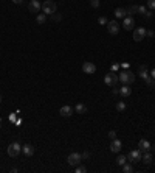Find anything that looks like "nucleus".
I'll list each match as a JSON object with an SVG mask.
<instances>
[{"label":"nucleus","instance_id":"nucleus-18","mask_svg":"<svg viewBox=\"0 0 155 173\" xmlns=\"http://www.w3.org/2000/svg\"><path fill=\"white\" fill-rule=\"evenodd\" d=\"M126 16H127V9H124V8H116V9H115V17L124 19Z\"/></svg>","mask_w":155,"mask_h":173},{"label":"nucleus","instance_id":"nucleus-3","mask_svg":"<svg viewBox=\"0 0 155 173\" xmlns=\"http://www.w3.org/2000/svg\"><path fill=\"white\" fill-rule=\"evenodd\" d=\"M118 81H120V76L116 75L115 72H109V73L104 76V83H106L107 86H110V87H115Z\"/></svg>","mask_w":155,"mask_h":173},{"label":"nucleus","instance_id":"nucleus-16","mask_svg":"<svg viewBox=\"0 0 155 173\" xmlns=\"http://www.w3.org/2000/svg\"><path fill=\"white\" fill-rule=\"evenodd\" d=\"M22 153L25 154V156H33L34 154V147L33 145H25V147H22Z\"/></svg>","mask_w":155,"mask_h":173},{"label":"nucleus","instance_id":"nucleus-27","mask_svg":"<svg viewBox=\"0 0 155 173\" xmlns=\"http://www.w3.org/2000/svg\"><path fill=\"white\" fill-rule=\"evenodd\" d=\"M85 171H87V168L84 165H79V164L76 165V173H85Z\"/></svg>","mask_w":155,"mask_h":173},{"label":"nucleus","instance_id":"nucleus-39","mask_svg":"<svg viewBox=\"0 0 155 173\" xmlns=\"http://www.w3.org/2000/svg\"><path fill=\"white\" fill-rule=\"evenodd\" d=\"M53 17H54V20H61V16H59V14H56V12L53 14Z\"/></svg>","mask_w":155,"mask_h":173},{"label":"nucleus","instance_id":"nucleus-26","mask_svg":"<svg viewBox=\"0 0 155 173\" xmlns=\"http://www.w3.org/2000/svg\"><path fill=\"white\" fill-rule=\"evenodd\" d=\"M137 12H138V6H130V8L127 9V14H129V16H132V14H137Z\"/></svg>","mask_w":155,"mask_h":173},{"label":"nucleus","instance_id":"nucleus-30","mask_svg":"<svg viewBox=\"0 0 155 173\" xmlns=\"http://www.w3.org/2000/svg\"><path fill=\"white\" fill-rule=\"evenodd\" d=\"M98 22H99L101 25H106V23H107V19H106L104 16H102V17H99V19H98Z\"/></svg>","mask_w":155,"mask_h":173},{"label":"nucleus","instance_id":"nucleus-41","mask_svg":"<svg viewBox=\"0 0 155 173\" xmlns=\"http://www.w3.org/2000/svg\"><path fill=\"white\" fill-rule=\"evenodd\" d=\"M121 67H123V69H129V64H127V62H124V64L121 65Z\"/></svg>","mask_w":155,"mask_h":173},{"label":"nucleus","instance_id":"nucleus-28","mask_svg":"<svg viewBox=\"0 0 155 173\" xmlns=\"http://www.w3.org/2000/svg\"><path fill=\"white\" fill-rule=\"evenodd\" d=\"M90 6H92V8H98L99 6V0H90Z\"/></svg>","mask_w":155,"mask_h":173},{"label":"nucleus","instance_id":"nucleus-37","mask_svg":"<svg viewBox=\"0 0 155 173\" xmlns=\"http://www.w3.org/2000/svg\"><path fill=\"white\" fill-rule=\"evenodd\" d=\"M81 156H82V157H84V159H87V157H88V156H90V153H88V151H84V153H82V154H81Z\"/></svg>","mask_w":155,"mask_h":173},{"label":"nucleus","instance_id":"nucleus-6","mask_svg":"<svg viewBox=\"0 0 155 173\" xmlns=\"http://www.w3.org/2000/svg\"><path fill=\"white\" fill-rule=\"evenodd\" d=\"M144 37H146V28H143V26H140V28H134V41L135 42L143 41Z\"/></svg>","mask_w":155,"mask_h":173},{"label":"nucleus","instance_id":"nucleus-9","mask_svg":"<svg viewBox=\"0 0 155 173\" xmlns=\"http://www.w3.org/2000/svg\"><path fill=\"white\" fill-rule=\"evenodd\" d=\"M107 31L110 33V34H118L120 33V23L116 22V20H112V22H109L107 23Z\"/></svg>","mask_w":155,"mask_h":173},{"label":"nucleus","instance_id":"nucleus-40","mask_svg":"<svg viewBox=\"0 0 155 173\" xmlns=\"http://www.w3.org/2000/svg\"><path fill=\"white\" fill-rule=\"evenodd\" d=\"M149 75H150V76H152V78H153V79H155V69H152V70H150V73H149Z\"/></svg>","mask_w":155,"mask_h":173},{"label":"nucleus","instance_id":"nucleus-38","mask_svg":"<svg viewBox=\"0 0 155 173\" xmlns=\"http://www.w3.org/2000/svg\"><path fill=\"white\" fill-rule=\"evenodd\" d=\"M9 120H11V122H16V114H11V115H9Z\"/></svg>","mask_w":155,"mask_h":173},{"label":"nucleus","instance_id":"nucleus-29","mask_svg":"<svg viewBox=\"0 0 155 173\" xmlns=\"http://www.w3.org/2000/svg\"><path fill=\"white\" fill-rule=\"evenodd\" d=\"M147 8L155 9V0H147Z\"/></svg>","mask_w":155,"mask_h":173},{"label":"nucleus","instance_id":"nucleus-34","mask_svg":"<svg viewBox=\"0 0 155 173\" xmlns=\"http://www.w3.org/2000/svg\"><path fill=\"white\" fill-rule=\"evenodd\" d=\"M112 92H113V95H118V94H120V89H118V87H116V86H115Z\"/></svg>","mask_w":155,"mask_h":173},{"label":"nucleus","instance_id":"nucleus-4","mask_svg":"<svg viewBox=\"0 0 155 173\" xmlns=\"http://www.w3.org/2000/svg\"><path fill=\"white\" fill-rule=\"evenodd\" d=\"M20 153H22V147H20L19 142H12V143H9V147H8V154H9L11 157H16V156H19Z\"/></svg>","mask_w":155,"mask_h":173},{"label":"nucleus","instance_id":"nucleus-36","mask_svg":"<svg viewBox=\"0 0 155 173\" xmlns=\"http://www.w3.org/2000/svg\"><path fill=\"white\" fill-rule=\"evenodd\" d=\"M118 67H120L118 64H113V65H112V72H116V70H118Z\"/></svg>","mask_w":155,"mask_h":173},{"label":"nucleus","instance_id":"nucleus-22","mask_svg":"<svg viewBox=\"0 0 155 173\" xmlns=\"http://www.w3.org/2000/svg\"><path fill=\"white\" fill-rule=\"evenodd\" d=\"M116 111H118V112H124L126 111V103L124 101H118V103H116Z\"/></svg>","mask_w":155,"mask_h":173},{"label":"nucleus","instance_id":"nucleus-7","mask_svg":"<svg viewBox=\"0 0 155 173\" xmlns=\"http://www.w3.org/2000/svg\"><path fill=\"white\" fill-rule=\"evenodd\" d=\"M81 159H82V156H81L79 153H70L68 157H67V162H68L70 165L76 167L78 164H81Z\"/></svg>","mask_w":155,"mask_h":173},{"label":"nucleus","instance_id":"nucleus-31","mask_svg":"<svg viewBox=\"0 0 155 173\" xmlns=\"http://www.w3.org/2000/svg\"><path fill=\"white\" fill-rule=\"evenodd\" d=\"M138 12H140V14H144V12H146V6H138Z\"/></svg>","mask_w":155,"mask_h":173},{"label":"nucleus","instance_id":"nucleus-19","mask_svg":"<svg viewBox=\"0 0 155 173\" xmlns=\"http://www.w3.org/2000/svg\"><path fill=\"white\" fill-rule=\"evenodd\" d=\"M74 111H76L78 114H85V112H87V106H85L84 103H78L76 108H74Z\"/></svg>","mask_w":155,"mask_h":173},{"label":"nucleus","instance_id":"nucleus-1","mask_svg":"<svg viewBox=\"0 0 155 173\" xmlns=\"http://www.w3.org/2000/svg\"><path fill=\"white\" fill-rule=\"evenodd\" d=\"M120 81L123 83V84H132L134 81H135V73L134 72H130V70H123L120 75Z\"/></svg>","mask_w":155,"mask_h":173},{"label":"nucleus","instance_id":"nucleus-2","mask_svg":"<svg viewBox=\"0 0 155 173\" xmlns=\"http://www.w3.org/2000/svg\"><path fill=\"white\" fill-rule=\"evenodd\" d=\"M56 9H58V6H56V3L53 2V0H45V2L42 3V11L47 16H50V14L53 16L56 12Z\"/></svg>","mask_w":155,"mask_h":173},{"label":"nucleus","instance_id":"nucleus-20","mask_svg":"<svg viewBox=\"0 0 155 173\" xmlns=\"http://www.w3.org/2000/svg\"><path fill=\"white\" fill-rule=\"evenodd\" d=\"M140 76L143 78V79H146V78L149 76V73H147V67H146V65H141V67H140Z\"/></svg>","mask_w":155,"mask_h":173},{"label":"nucleus","instance_id":"nucleus-23","mask_svg":"<svg viewBox=\"0 0 155 173\" xmlns=\"http://www.w3.org/2000/svg\"><path fill=\"white\" fill-rule=\"evenodd\" d=\"M126 161H127V156H118V159H116V164H118V165H124L126 164Z\"/></svg>","mask_w":155,"mask_h":173},{"label":"nucleus","instance_id":"nucleus-35","mask_svg":"<svg viewBox=\"0 0 155 173\" xmlns=\"http://www.w3.org/2000/svg\"><path fill=\"white\" fill-rule=\"evenodd\" d=\"M144 16H146L147 19H150V17H152V11H146V12H144Z\"/></svg>","mask_w":155,"mask_h":173},{"label":"nucleus","instance_id":"nucleus-11","mask_svg":"<svg viewBox=\"0 0 155 173\" xmlns=\"http://www.w3.org/2000/svg\"><path fill=\"white\" fill-rule=\"evenodd\" d=\"M82 70H84V73H87V75H92V73L96 72V65H95L93 62H84V64H82Z\"/></svg>","mask_w":155,"mask_h":173},{"label":"nucleus","instance_id":"nucleus-5","mask_svg":"<svg viewBox=\"0 0 155 173\" xmlns=\"http://www.w3.org/2000/svg\"><path fill=\"white\" fill-rule=\"evenodd\" d=\"M123 28H124L126 31H130V30L135 28V20H134L132 16H126V17L123 19Z\"/></svg>","mask_w":155,"mask_h":173},{"label":"nucleus","instance_id":"nucleus-43","mask_svg":"<svg viewBox=\"0 0 155 173\" xmlns=\"http://www.w3.org/2000/svg\"><path fill=\"white\" fill-rule=\"evenodd\" d=\"M0 103H2V95H0Z\"/></svg>","mask_w":155,"mask_h":173},{"label":"nucleus","instance_id":"nucleus-42","mask_svg":"<svg viewBox=\"0 0 155 173\" xmlns=\"http://www.w3.org/2000/svg\"><path fill=\"white\" fill-rule=\"evenodd\" d=\"M12 2H14V3H22L23 0H12Z\"/></svg>","mask_w":155,"mask_h":173},{"label":"nucleus","instance_id":"nucleus-12","mask_svg":"<svg viewBox=\"0 0 155 173\" xmlns=\"http://www.w3.org/2000/svg\"><path fill=\"white\" fill-rule=\"evenodd\" d=\"M121 147H123L121 140H118V139H112V143H110V151H113V153H120V151H121Z\"/></svg>","mask_w":155,"mask_h":173},{"label":"nucleus","instance_id":"nucleus-8","mask_svg":"<svg viewBox=\"0 0 155 173\" xmlns=\"http://www.w3.org/2000/svg\"><path fill=\"white\" fill-rule=\"evenodd\" d=\"M127 159H129V162H132V164H137L141 161V151L140 150H132L130 153L127 154Z\"/></svg>","mask_w":155,"mask_h":173},{"label":"nucleus","instance_id":"nucleus-15","mask_svg":"<svg viewBox=\"0 0 155 173\" xmlns=\"http://www.w3.org/2000/svg\"><path fill=\"white\" fill-rule=\"evenodd\" d=\"M132 94V89L129 87V84H124L123 87H120V95L121 97H129Z\"/></svg>","mask_w":155,"mask_h":173},{"label":"nucleus","instance_id":"nucleus-10","mask_svg":"<svg viewBox=\"0 0 155 173\" xmlns=\"http://www.w3.org/2000/svg\"><path fill=\"white\" fill-rule=\"evenodd\" d=\"M150 148H152V145H150V142H149L147 139H141V140L138 142V150H140L141 153L149 151Z\"/></svg>","mask_w":155,"mask_h":173},{"label":"nucleus","instance_id":"nucleus-14","mask_svg":"<svg viewBox=\"0 0 155 173\" xmlns=\"http://www.w3.org/2000/svg\"><path fill=\"white\" fill-rule=\"evenodd\" d=\"M59 114H61L62 117H70V115L73 114V109H71V106H68V104L62 106V108L59 109Z\"/></svg>","mask_w":155,"mask_h":173},{"label":"nucleus","instance_id":"nucleus-21","mask_svg":"<svg viewBox=\"0 0 155 173\" xmlns=\"http://www.w3.org/2000/svg\"><path fill=\"white\" fill-rule=\"evenodd\" d=\"M36 22L39 23V25H42V23H45L47 22V14H37V17H36Z\"/></svg>","mask_w":155,"mask_h":173},{"label":"nucleus","instance_id":"nucleus-44","mask_svg":"<svg viewBox=\"0 0 155 173\" xmlns=\"http://www.w3.org/2000/svg\"><path fill=\"white\" fill-rule=\"evenodd\" d=\"M0 123H2V118H0Z\"/></svg>","mask_w":155,"mask_h":173},{"label":"nucleus","instance_id":"nucleus-17","mask_svg":"<svg viewBox=\"0 0 155 173\" xmlns=\"http://www.w3.org/2000/svg\"><path fill=\"white\" fill-rule=\"evenodd\" d=\"M141 161H143L146 165H150L152 164V154L149 151H144L143 154H141Z\"/></svg>","mask_w":155,"mask_h":173},{"label":"nucleus","instance_id":"nucleus-13","mask_svg":"<svg viewBox=\"0 0 155 173\" xmlns=\"http://www.w3.org/2000/svg\"><path fill=\"white\" fill-rule=\"evenodd\" d=\"M28 9L31 12H39L41 11V2H39V0H31L30 5H28Z\"/></svg>","mask_w":155,"mask_h":173},{"label":"nucleus","instance_id":"nucleus-25","mask_svg":"<svg viewBox=\"0 0 155 173\" xmlns=\"http://www.w3.org/2000/svg\"><path fill=\"white\" fill-rule=\"evenodd\" d=\"M123 171H124V173H130V171H134V167H132L130 164H124V165H123Z\"/></svg>","mask_w":155,"mask_h":173},{"label":"nucleus","instance_id":"nucleus-33","mask_svg":"<svg viewBox=\"0 0 155 173\" xmlns=\"http://www.w3.org/2000/svg\"><path fill=\"white\" fill-rule=\"evenodd\" d=\"M153 34H155V33H153L152 30H149V31L146 30V36H149V37H153Z\"/></svg>","mask_w":155,"mask_h":173},{"label":"nucleus","instance_id":"nucleus-32","mask_svg":"<svg viewBox=\"0 0 155 173\" xmlns=\"http://www.w3.org/2000/svg\"><path fill=\"white\" fill-rule=\"evenodd\" d=\"M109 137H110V139H116V132H115V131H110V132H109Z\"/></svg>","mask_w":155,"mask_h":173},{"label":"nucleus","instance_id":"nucleus-24","mask_svg":"<svg viewBox=\"0 0 155 173\" xmlns=\"http://www.w3.org/2000/svg\"><path fill=\"white\" fill-rule=\"evenodd\" d=\"M144 81H146V84H147V86H150V87H155V79H153L150 75H149V76L144 79Z\"/></svg>","mask_w":155,"mask_h":173}]
</instances>
